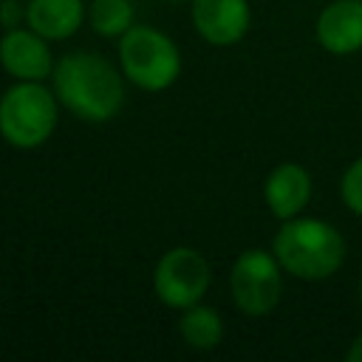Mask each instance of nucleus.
<instances>
[{
	"label": "nucleus",
	"instance_id": "obj_2",
	"mask_svg": "<svg viewBox=\"0 0 362 362\" xmlns=\"http://www.w3.org/2000/svg\"><path fill=\"white\" fill-rule=\"evenodd\" d=\"M272 252L283 272L297 280H325L345 263V238L320 218H288L272 240Z\"/></svg>",
	"mask_w": 362,
	"mask_h": 362
},
{
	"label": "nucleus",
	"instance_id": "obj_3",
	"mask_svg": "<svg viewBox=\"0 0 362 362\" xmlns=\"http://www.w3.org/2000/svg\"><path fill=\"white\" fill-rule=\"evenodd\" d=\"M57 93L40 82L11 85L0 96V136L20 150L45 144L57 127Z\"/></svg>",
	"mask_w": 362,
	"mask_h": 362
},
{
	"label": "nucleus",
	"instance_id": "obj_14",
	"mask_svg": "<svg viewBox=\"0 0 362 362\" xmlns=\"http://www.w3.org/2000/svg\"><path fill=\"white\" fill-rule=\"evenodd\" d=\"M339 195H342V204L362 218V156L354 158L348 164V170L342 173V181H339Z\"/></svg>",
	"mask_w": 362,
	"mask_h": 362
},
{
	"label": "nucleus",
	"instance_id": "obj_12",
	"mask_svg": "<svg viewBox=\"0 0 362 362\" xmlns=\"http://www.w3.org/2000/svg\"><path fill=\"white\" fill-rule=\"evenodd\" d=\"M178 331H181V339L189 348L212 351L223 339V320H221V314L212 305L195 303V305L184 308V314L178 320Z\"/></svg>",
	"mask_w": 362,
	"mask_h": 362
},
{
	"label": "nucleus",
	"instance_id": "obj_16",
	"mask_svg": "<svg viewBox=\"0 0 362 362\" xmlns=\"http://www.w3.org/2000/svg\"><path fill=\"white\" fill-rule=\"evenodd\" d=\"M345 359H348V362H362V334L351 342V348L345 351Z\"/></svg>",
	"mask_w": 362,
	"mask_h": 362
},
{
	"label": "nucleus",
	"instance_id": "obj_10",
	"mask_svg": "<svg viewBox=\"0 0 362 362\" xmlns=\"http://www.w3.org/2000/svg\"><path fill=\"white\" fill-rule=\"evenodd\" d=\"M263 198H266L269 212L277 221L297 218L305 209L308 198H311V175H308V170L300 167V164H294V161L277 164L266 175Z\"/></svg>",
	"mask_w": 362,
	"mask_h": 362
},
{
	"label": "nucleus",
	"instance_id": "obj_6",
	"mask_svg": "<svg viewBox=\"0 0 362 362\" xmlns=\"http://www.w3.org/2000/svg\"><path fill=\"white\" fill-rule=\"evenodd\" d=\"M209 263L198 249L175 246L161 255L153 272V291L156 297L170 308H189L201 303V297L209 288Z\"/></svg>",
	"mask_w": 362,
	"mask_h": 362
},
{
	"label": "nucleus",
	"instance_id": "obj_17",
	"mask_svg": "<svg viewBox=\"0 0 362 362\" xmlns=\"http://www.w3.org/2000/svg\"><path fill=\"white\" fill-rule=\"evenodd\" d=\"M356 291H359V303H362V274H359V288Z\"/></svg>",
	"mask_w": 362,
	"mask_h": 362
},
{
	"label": "nucleus",
	"instance_id": "obj_5",
	"mask_svg": "<svg viewBox=\"0 0 362 362\" xmlns=\"http://www.w3.org/2000/svg\"><path fill=\"white\" fill-rule=\"evenodd\" d=\"M283 266L277 263L274 252L266 249H246L238 255L229 272V291L235 305L246 317H266L277 308L283 297Z\"/></svg>",
	"mask_w": 362,
	"mask_h": 362
},
{
	"label": "nucleus",
	"instance_id": "obj_7",
	"mask_svg": "<svg viewBox=\"0 0 362 362\" xmlns=\"http://www.w3.org/2000/svg\"><path fill=\"white\" fill-rule=\"evenodd\" d=\"M45 42L48 40L34 28H8L0 37V65L14 79L40 82L48 74H54L51 51Z\"/></svg>",
	"mask_w": 362,
	"mask_h": 362
},
{
	"label": "nucleus",
	"instance_id": "obj_15",
	"mask_svg": "<svg viewBox=\"0 0 362 362\" xmlns=\"http://www.w3.org/2000/svg\"><path fill=\"white\" fill-rule=\"evenodd\" d=\"M23 14H25V11H20L17 0H0V23H3L6 28H14Z\"/></svg>",
	"mask_w": 362,
	"mask_h": 362
},
{
	"label": "nucleus",
	"instance_id": "obj_1",
	"mask_svg": "<svg viewBox=\"0 0 362 362\" xmlns=\"http://www.w3.org/2000/svg\"><path fill=\"white\" fill-rule=\"evenodd\" d=\"M51 76L57 99L82 122H107L124 105L122 76L99 54H68L54 65Z\"/></svg>",
	"mask_w": 362,
	"mask_h": 362
},
{
	"label": "nucleus",
	"instance_id": "obj_9",
	"mask_svg": "<svg viewBox=\"0 0 362 362\" xmlns=\"http://www.w3.org/2000/svg\"><path fill=\"white\" fill-rule=\"evenodd\" d=\"M317 42L337 57L362 51V0H334L317 17Z\"/></svg>",
	"mask_w": 362,
	"mask_h": 362
},
{
	"label": "nucleus",
	"instance_id": "obj_11",
	"mask_svg": "<svg viewBox=\"0 0 362 362\" xmlns=\"http://www.w3.org/2000/svg\"><path fill=\"white\" fill-rule=\"evenodd\" d=\"M82 0H28L25 23L45 40H65L85 23Z\"/></svg>",
	"mask_w": 362,
	"mask_h": 362
},
{
	"label": "nucleus",
	"instance_id": "obj_13",
	"mask_svg": "<svg viewBox=\"0 0 362 362\" xmlns=\"http://www.w3.org/2000/svg\"><path fill=\"white\" fill-rule=\"evenodd\" d=\"M90 28L102 37H122L133 25L130 0H93L88 8Z\"/></svg>",
	"mask_w": 362,
	"mask_h": 362
},
{
	"label": "nucleus",
	"instance_id": "obj_4",
	"mask_svg": "<svg viewBox=\"0 0 362 362\" xmlns=\"http://www.w3.org/2000/svg\"><path fill=\"white\" fill-rule=\"evenodd\" d=\"M119 62L124 76L141 90H167L181 74L175 42L150 25H130L122 34Z\"/></svg>",
	"mask_w": 362,
	"mask_h": 362
},
{
	"label": "nucleus",
	"instance_id": "obj_8",
	"mask_svg": "<svg viewBox=\"0 0 362 362\" xmlns=\"http://www.w3.org/2000/svg\"><path fill=\"white\" fill-rule=\"evenodd\" d=\"M192 23L209 45H235L246 37L252 11L246 0H192Z\"/></svg>",
	"mask_w": 362,
	"mask_h": 362
}]
</instances>
